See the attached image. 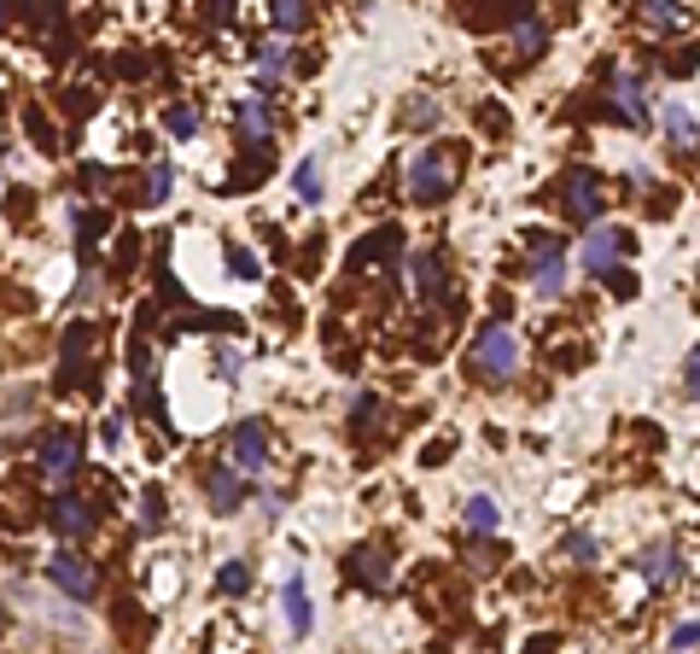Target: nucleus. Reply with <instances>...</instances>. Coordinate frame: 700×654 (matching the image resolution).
Returning <instances> with one entry per match:
<instances>
[{"label":"nucleus","mask_w":700,"mask_h":654,"mask_svg":"<svg viewBox=\"0 0 700 654\" xmlns=\"http://www.w3.org/2000/svg\"><path fill=\"white\" fill-rule=\"evenodd\" d=\"M461 170H467L461 146H426V153L408 164V193H415L420 205H432V199H443L461 181Z\"/></svg>","instance_id":"nucleus-1"},{"label":"nucleus","mask_w":700,"mask_h":654,"mask_svg":"<svg viewBox=\"0 0 700 654\" xmlns=\"http://www.w3.org/2000/svg\"><path fill=\"white\" fill-rule=\"evenodd\" d=\"M467 368L479 380H508L520 368V345H514V333H508L502 322H490L473 333V350H467Z\"/></svg>","instance_id":"nucleus-2"},{"label":"nucleus","mask_w":700,"mask_h":654,"mask_svg":"<svg viewBox=\"0 0 700 654\" xmlns=\"http://www.w3.org/2000/svg\"><path fill=\"white\" fill-rule=\"evenodd\" d=\"M99 328L94 322H71V333H64V368H59V380L64 385H76V392H94L99 385Z\"/></svg>","instance_id":"nucleus-3"},{"label":"nucleus","mask_w":700,"mask_h":654,"mask_svg":"<svg viewBox=\"0 0 700 654\" xmlns=\"http://www.w3.org/2000/svg\"><path fill=\"white\" fill-rule=\"evenodd\" d=\"M398 258H403V228L385 223V228H373L368 240L351 251L345 275H398Z\"/></svg>","instance_id":"nucleus-4"},{"label":"nucleus","mask_w":700,"mask_h":654,"mask_svg":"<svg viewBox=\"0 0 700 654\" xmlns=\"http://www.w3.org/2000/svg\"><path fill=\"white\" fill-rule=\"evenodd\" d=\"M560 205H567L572 223L595 228V223H602V211H607V188H602V176H595V170H572L567 181H560Z\"/></svg>","instance_id":"nucleus-5"},{"label":"nucleus","mask_w":700,"mask_h":654,"mask_svg":"<svg viewBox=\"0 0 700 654\" xmlns=\"http://www.w3.org/2000/svg\"><path fill=\"white\" fill-rule=\"evenodd\" d=\"M76 467H82V432L76 427H54L41 439V474H47V485H71Z\"/></svg>","instance_id":"nucleus-6"},{"label":"nucleus","mask_w":700,"mask_h":654,"mask_svg":"<svg viewBox=\"0 0 700 654\" xmlns=\"http://www.w3.org/2000/svg\"><path fill=\"white\" fill-rule=\"evenodd\" d=\"M532 287H537V298H555L567 287V240H555V234H537L532 240Z\"/></svg>","instance_id":"nucleus-7"},{"label":"nucleus","mask_w":700,"mask_h":654,"mask_svg":"<svg viewBox=\"0 0 700 654\" xmlns=\"http://www.w3.org/2000/svg\"><path fill=\"white\" fill-rule=\"evenodd\" d=\"M47 579H54L71 602H94V596H99V573H94V561H82L76 549H59V556L47 561Z\"/></svg>","instance_id":"nucleus-8"},{"label":"nucleus","mask_w":700,"mask_h":654,"mask_svg":"<svg viewBox=\"0 0 700 654\" xmlns=\"http://www.w3.org/2000/svg\"><path fill=\"white\" fill-rule=\"evenodd\" d=\"M625 251H630V234L625 228H602V223H595L584 234V275H613Z\"/></svg>","instance_id":"nucleus-9"},{"label":"nucleus","mask_w":700,"mask_h":654,"mask_svg":"<svg viewBox=\"0 0 700 654\" xmlns=\"http://www.w3.org/2000/svg\"><path fill=\"white\" fill-rule=\"evenodd\" d=\"M345 573H351L356 584H368V591H391V584H398V567H391V556H385L380 544L351 549V556H345Z\"/></svg>","instance_id":"nucleus-10"},{"label":"nucleus","mask_w":700,"mask_h":654,"mask_svg":"<svg viewBox=\"0 0 700 654\" xmlns=\"http://www.w3.org/2000/svg\"><path fill=\"white\" fill-rule=\"evenodd\" d=\"M263 462H269V427L258 415H246V421L234 427V467H240V474H263Z\"/></svg>","instance_id":"nucleus-11"},{"label":"nucleus","mask_w":700,"mask_h":654,"mask_svg":"<svg viewBox=\"0 0 700 654\" xmlns=\"http://www.w3.org/2000/svg\"><path fill=\"white\" fill-rule=\"evenodd\" d=\"M502 24L514 29V59H537L543 47H549V29L532 7H502Z\"/></svg>","instance_id":"nucleus-12"},{"label":"nucleus","mask_w":700,"mask_h":654,"mask_svg":"<svg viewBox=\"0 0 700 654\" xmlns=\"http://www.w3.org/2000/svg\"><path fill=\"white\" fill-rule=\"evenodd\" d=\"M47 526L59 532V538H88L94 532V502L88 497H54V509H47Z\"/></svg>","instance_id":"nucleus-13"},{"label":"nucleus","mask_w":700,"mask_h":654,"mask_svg":"<svg viewBox=\"0 0 700 654\" xmlns=\"http://www.w3.org/2000/svg\"><path fill=\"white\" fill-rule=\"evenodd\" d=\"M24 24L41 36V47H54V53H71V19H64L59 7H29Z\"/></svg>","instance_id":"nucleus-14"},{"label":"nucleus","mask_w":700,"mask_h":654,"mask_svg":"<svg viewBox=\"0 0 700 654\" xmlns=\"http://www.w3.org/2000/svg\"><path fill=\"white\" fill-rule=\"evenodd\" d=\"M204 497H211L216 514H234L246 502V479L234 474V467H211V474H204Z\"/></svg>","instance_id":"nucleus-15"},{"label":"nucleus","mask_w":700,"mask_h":654,"mask_svg":"<svg viewBox=\"0 0 700 654\" xmlns=\"http://www.w3.org/2000/svg\"><path fill=\"white\" fill-rule=\"evenodd\" d=\"M613 117H630V123L648 117V82L642 76H630V71L613 76Z\"/></svg>","instance_id":"nucleus-16"},{"label":"nucleus","mask_w":700,"mask_h":654,"mask_svg":"<svg viewBox=\"0 0 700 654\" xmlns=\"http://www.w3.org/2000/svg\"><path fill=\"white\" fill-rule=\"evenodd\" d=\"M269 135H275V111H269V99H240V141L246 146H269Z\"/></svg>","instance_id":"nucleus-17"},{"label":"nucleus","mask_w":700,"mask_h":654,"mask_svg":"<svg viewBox=\"0 0 700 654\" xmlns=\"http://www.w3.org/2000/svg\"><path fill=\"white\" fill-rule=\"evenodd\" d=\"M443 287H450V270H443L438 251H415V293L426 298V305H438Z\"/></svg>","instance_id":"nucleus-18"},{"label":"nucleus","mask_w":700,"mask_h":654,"mask_svg":"<svg viewBox=\"0 0 700 654\" xmlns=\"http://www.w3.org/2000/svg\"><path fill=\"white\" fill-rule=\"evenodd\" d=\"M665 135H672V146L677 153H700V129H695V117H689V106H665Z\"/></svg>","instance_id":"nucleus-19"},{"label":"nucleus","mask_w":700,"mask_h":654,"mask_svg":"<svg viewBox=\"0 0 700 654\" xmlns=\"http://www.w3.org/2000/svg\"><path fill=\"white\" fill-rule=\"evenodd\" d=\"M286 59H293V53H286V41H281V36H275V41H258V88H263V94L281 82Z\"/></svg>","instance_id":"nucleus-20"},{"label":"nucleus","mask_w":700,"mask_h":654,"mask_svg":"<svg viewBox=\"0 0 700 654\" xmlns=\"http://www.w3.org/2000/svg\"><path fill=\"white\" fill-rule=\"evenodd\" d=\"M286 626H293L298 637L316 626V614H310V591H304V579H298V573L286 579Z\"/></svg>","instance_id":"nucleus-21"},{"label":"nucleus","mask_w":700,"mask_h":654,"mask_svg":"<svg viewBox=\"0 0 700 654\" xmlns=\"http://www.w3.org/2000/svg\"><path fill=\"white\" fill-rule=\"evenodd\" d=\"M461 520H467V532H473V538H490V532L502 526V509H497L490 497H473V502H467V514H461Z\"/></svg>","instance_id":"nucleus-22"},{"label":"nucleus","mask_w":700,"mask_h":654,"mask_svg":"<svg viewBox=\"0 0 700 654\" xmlns=\"http://www.w3.org/2000/svg\"><path fill=\"white\" fill-rule=\"evenodd\" d=\"M269 19H275L281 36H304V29H310V7H298V0H275Z\"/></svg>","instance_id":"nucleus-23"},{"label":"nucleus","mask_w":700,"mask_h":654,"mask_svg":"<svg viewBox=\"0 0 700 654\" xmlns=\"http://www.w3.org/2000/svg\"><path fill=\"white\" fill-rule=\"evenodd\" d=\"M642 567H648V584H665V579L677 573V544H654Z\"/></svg>","instance_id":"nucleus-24"},{"label":"nucleus","mask_w":700,"mask_h":654,"mask_svg":"<svg viewBox=\"0 0 700 654\" xmlns=\"http://www.w3.org/2000/svg\"><path fill=\"white\" fill-rule=\"evenodd\" d=\"M293 188H298L304 205H316V199H321V164L316 158H304L298 170H293Z\"/></svg>","instance_id":"nucleus-25"},{"label":"nucleus","mask_w":700,"mask_h":654,"mask_svg":"<svg viewBox=\"0 0 700 654\" xmlns=\"http://www.w3.org/2000/svg\"><path fill=\"white\" fill-rule=\"evenodd\" d=\"M642 24H648V29H677V24H683V7H672V0H648V7H642Z\"/></svg>","instance_id":"nucleus-26"},{"label":"nucleus","mask_w":700,"mask_h":654,"mask_svg":"<svg viewBox=\"0 0 700 654\" xmlns=\"http://www.w3.org/2000/svg\"><path fill=\"white\" fill-rule=\"evenodd\" d=\"M169 188H176V170H169V164H152V170H146V205H164V199H169Z\"/></svg>","instance_id":"nucleus-27"},{"label":"nucleus","mask_w":700,"mask_h":654,"mask_svg":"<svg viewBox=\"0 0 700 654\" xmlns=\"http://www.w3.org/2000/svg\"><path fill=\"white\" fill-rule=\"evenodd\" d=\"M164 123H169V135H199V106H169V117H164Z\"/></svg>","instance_id":"nucleus-28"},{"label":"nucleus","mask_w":700,"mask_h":654,"mask_svg":"<svg viewBox=\"0 0 700 654\" xmlns=\"http://www.w3.org/2000/svg\"><path fill=\"white\" fill-rule=\"evenodd\" d=\"M222 596H246L251 591V573H246V561H228V567H222Z\"/></svg>","instance_id":"nucleus-29"},{"label":"nucleus","mask_w":700,"mask_h":654,"mask_svg":"<svg viewBox=\"0 0 700 654\" xmlns=\"http://www.w3.org/2000/svg\"><path fill=\"white\" fill-rule=\"evenodd\" d=\"M695 64H700L695 47H677V53H665V71H672V76H695Z\"/></svg>","instance_id":"nucleus-30"},{"label":"nucleus","mask_w":700,"mask_h":654,"mask_svg":"<svg viewBox=\"0 0 700 654\" xmlns=\"http://www.w3.org/2000/svg\"><path fill=\"white\" fill-rule=\"evenodd\" d=\"M158 526H164V497L146 491V502H141V532H158Z\"/></svg>","instance_id":"nucleus-31"},{"label":"nucleus","mask_w":700,"mask_h":654,"mask_svg":"<svg viewBox=\"0 0 700 654\" xmlns=\"http://www.w3.org/2000/svg\"><path fill=\"white\" fill-rule=\"evenodd\" d=\"M71 223H76V234H82V240L106 234V216H99V211H71Z\"/></svg>","instance_id":"nucleus-32"},{"label":"nucleus","mask_w":700,"mask_h":654,"mask_svg":"<svg viewBox=\"0 0 700 654\" xmlns=\"http://www.w3.org/2000/svg\"><path fill=\"white\" fill-rule=\"evenodd\" d=\"M24 123H29V135H36V141H41V153H54V129H47V117H41L36 106H29V111H24Z\"/></svg>","instance_id":"nucleus-33"},{"label":"nucleus","mask_w":700,"mask_h":654,"mask_svg":"<svg viewBox=\"0 0 700 654\" xmlns=\"http://www.w3.org/2000/svg\"><path fill=\"white\" fill-rule=\"evenodd\" d=\"M567 556H572V561H595V538H590V532H572V538H567Z\"/></svg>","instance_id":"nucleus-34"},{"label":"nucleus","mask_w":700,"mask_h":654,"mask_svg":"<svg viewBox=\"0 0 700 654\" xmlns=\"http://www.w3.org/2000/svg\"><path fill=\"white\" fill-rule=\"evenodd\" d=\"M228 270H234V275H246V281H251V275H258V258H251V251H246V246H234V251H228Z\"/></svg>","instance_id":"nucleus-35"},{"label":"nucleus","mask_w":700,"mask_h":654,"mask_svg":"<svg viewBox=\"0 0 700 654\" xmlns=\"http://www.w3.org/2000/svg\"><path fill=\"white\" fill-rule=\"evenodd\" d=\"M373 415H380V404L363 392V397H356V432H373Z\"/></svg>","instance_id":"nucleus-36"},{"label":"nucleus","mask_w":700,"mask_h":654,"mask_svg":"<svg viewBox=\"0 0 700 654\" xmlns=\"http://www.w3.org/2000/svg\"><path fill=\"white\" fill-rule=\"evenodd\" d=\"M683 380H689V397L700 404V345L689 350V368H683Z\"/></svg>","instance_id":"nucleus-37"},{"label":"nucleus","mask_w":700,"mask_h":654,"mask_svg":"<svg viewBox=\"0 0 700 654\" xmlns=\"http://www.w3.org/2000/svg\"><path fill=\"white\" fill-rule=\"evenodd\" d=\"M432 117H438V106H432V99H420V106H408V123H415V129H426V123H432Z\"/></svg>","instance_id":"nucleus-38"},{"label":"nucleus","mask_w":700,"mask_h":654,"mask_svg":"<svg viewBox=\"0 0 700 654\" xmlns=\"http://www.w3.org/2000/svg\"><path fill=\"white\" fill-rule=\"evenodd\" d=\"M607 281H613V293H619V298H630V293H637V275H630V270H613Z\"/></svg>","instance_id":"nucleus-39"},{"label":"nucleus","mask_w":700,"mask_h":654,"mask_svg":"<svg viewBox=\"0 0 700 654\" xmlns=\"http://www.w3.org/2000/svg\"><path fill=\"white\" fill-rule=\"evenodd\" d=\"M672 649H700V626H677V637H672Z\"/></svg>","instance_id":"nucleus-40"},{"label":"nucleus","mask_w":700,"mask_h":654,"mask_svg":"<svg viewBox=\"0 0 700 654\" xmlns=\"http://www.w3.org/2000/svg\"><path fill=\"white\" fill-rule=\"evenodd\" d=\"M134 240H141V234H123V246H117V270H129V263H134Z\"/></svg>","instance_id":"nucleus-41"},{"label":"nucleus","mask_w":700,"mask_h":654,"mask_svg":"<svg viewBox=\"0 0 700 654\" xmlns=\"http://www.w3.org/2000/svg\"><path fill=\"white\" fill-rule=\"evenodd\" d=\"M117 71H123V76H129V82H141V76H146V59H134V53H129V59H123V64H117Z\"/></svg>","instance_id":"nucleus-42"},{"label":"nucleus","mask_w":700,"mask_h":654,"mask_svg":"<svg viewBox=\"0 0 700 654\" xmlns=\"http://www.w3.org/2000/svg\"><path fill=\"white\" fill-rule=\"evenodd\" d=\"M82 188H106V170H99V164H82Z\"/></svg>","instance_id":"nucleus-43"},{"label":"nucleus","mask_w":700,"mask_h":654,"mask_svg":"<svg viewBox=\"0 0 700 654\" xmlns=\"http://www.w3.org/2000/svg\"><path fill=\"white\" fill-rule=\"evenodd\" d=\"M479 123H485V129H508V117H502L497 106H485V111H479Z\"/></svg>","instance_id":"nucleus-44"},{"label":"nucleus","mask_w":700,"mask_h":654,"mask_svg":"<svg viewBox=\"0 0 700 654\" xmlns=\"http://www.w3.org/2000/svg\"><path fill=\"white\" fill-rule=\"evenodd\" d=\"M525 654H555V637H543V643H532Z\"/></svg>","instance_id":"nucleus-45"},{"label":"nucleus","mask_w":700,"mask_h":654,"mask_svg":"<svg viewBox=\"0 0 700 654\" xmlns=\"http://www.w3.org/2000/svg\"><path fill=\"white\" fill-rule=\"evenodd\" d=\"M12 24V7H0V29H7Z\"/></svg>","instance_id":"nucleus-46"},{"label":"nucleus","mask_w":700,"mask_h":654,"mask_svg":"<svg viewBox=\"0 0 700 654\" xmlns=\"http://www.w3.org/2000/svg\"><path fill=\"white\" fill-rule=\"evenodd\" d=\"M0 631H7V608H0Z\"/></svg>","instance_id":"nucleus-47"}]
</instances>
